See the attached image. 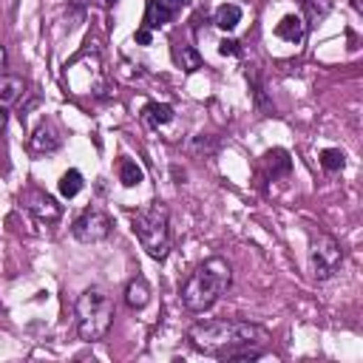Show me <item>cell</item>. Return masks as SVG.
I'll list each match as a JSON object with an SVG mask.
<instances>
[{
    "label": "cell",
    "mask_w": 363,
    "mask_h": 363,
    "mask_svg": "<svg viewBox=\"0 0 363 363\" xmlns=\"http://www.w3.org/2000/svg\"><path fill=\"white\" fill-rule=\"evenodd\" d=\"M188 341L196 352L218 360H255L269 349V332L250 321H199Z\"/></svg>",
    "instance_id": "obj_1"
},
{
    "label": "cell",
    "mask_w": 363,
    "mask_h": 363,
    "mask_svg": "<svg viewBox=\"0 0 363 363\" xmlns=\"http://www.w3.org/2000/svg\"><path fill=\"white\" fill-rule=\"evenodd\" d=\"M230 279H233L230 264H227L221 255H213V258L202 261L191 272V279L185 281V287H182V304H185V309H191V312L210 309L227 292Z\"/></svg>",
    "instance_id": "obj_2"
},
{
    "label": "cell",
    "mask_w": 363,
    "mask_h": 363,
    "mask_svg": "<svg viewBox=\"0 0 363 363\" xmlns=\"http://www.w3.org/2000/svg\"><path fill=\"white\" fill-rule=\"evenodd\" d=\"M133 233L151 258L165 261L170 253V213H168V207L162 202H151L148 207H140L133 213Z\"/></svg>",
    "instance_id": "obj_3"
},
{
    "label": "cell",
    "mask_w": 363,
    "mask_h": 363,
    "mask_svg": "<svg viewBox=\"0 0 363 363\" xmlns=\"http://www.w3.org/2000/svg\"><path fill=\"white\" fill-rule=\"evenodd\" d=\"M77 329L82 341H103L114 324V301L103 287H91L77 298Z\"/></svg>",
    "instance_id": "obj_4"
},
{
    "label": "cell",
    "mask_w": 363,
    "mask_h": 363,
    "mask_svg": "<svg viewBox=\"0 0 363 363\" xmlns=\"http://www.w3.org/2000/svg\"><path fill=\"white\" fill-rule=\"evenodd\" d=\"M94 43H88L71 63H66L63 82L71 94H100L105 88V74H103V57L100 49H91Z\"/></svg>",
    "instance_id": "obj_5"
},
{
    "label": "cell",
    "mask_w": 363,
    "mask_h": 363,
    "mask_svg": "<svg viewBox=\"0 0 363 363\" xmlns=\"http://www.w3.org/2000/svg\"><path fill=\"white\" fill-rule=\"evenodd\" d=\"M343 264V250L329 233L309 236V269L315 281H329Z\"/></svg>",
    "instance_id": "obj_6"
},
{
    "label": "cell",
    "mask_w": 363,
    "mask_h": 363,
    "mask_svg": "<svg viewBox=\"0 0 363 363\" xmlns=\"http://www.w3.org/2000/svg\"><path fill=\"white\" fill-rule=\"evenodd\" d=\"M111 230H114V221H111V216H108L103 207H97V205L85 207V210L74 218V224H71V233H74V239H77V242H82V244H97V242H105V239L111 236Z\"/></svg>",
    "instance_id": "obj_7"
},
{
    "label": "cell",
    "mask_w": 363,
    "mask_h": 363,
    "mask_svg": "<svg viewBox=\"0 0 363 363\" xmlns=\"http://www.w3.org/2000/svg\"><path fill=\"white\" fill-rule=\"evenodd\" d=\"M20 205L40 221V224H54V221H60V216H63V207L57 205V199L52 196V193H45V191H40V188H29V191H23V196H20Z\"/></svg>",
    "instance_id": "obj_8"
},
{
    "label": "cell",
    "mask_w": 363,
    "mask_h": 363,
    "mask_svg": "<svg viewBox=\"0 0 363 363\" xmlns=\"http://www.w3.org/2000/svg\"><path fill=\"white\" fill-rule=\"evenodd\" d=\"M188 6V0H148V9H145V29H162L168 26L182 9Z\"/></svg>",
    "instance_id": "obj_9"
},
{
    "label": "cell",
    "mask_w": 363,
    "mask_h": 363,
    "mask_svg": "<svg viewBox=\"0 0 363 363\" xmlns=\"http://www.w3.org/2000/svg\"><path fill=\"white\" fill-rule=\"evenodd\" d=\"M60 145H63V133H60L57 122H54V119H43V122L37 125L34 136H31V148H34L37 154H54Z\"/></svg>",
    "instance_id": "obj_10"
},
{
    "label": "cell",
    "mask_w": 363,
    "mask_h": 363,
    "mask_svg": "<svg viewBox=\"0 0 363 363\" xmlns=\"http://www.w3.org/2000/svg\"><path fill=\"white\" fill-rule=\"evenodd\" d=\"M306 23H304V17L301 15H284L281 17V23L276 26V37H281V40H287V43H301L304 40V34H306Z\"/></svg>",
    "instance_id": "obj_11"
},
{
    "label": "cell",
    "mask_w": 363,
    "mask_h": 363,
    "mask_svg": "<svg viewBox=\"0 0 363 363\" xmlns=\"http://www.w3.org/2000/svg\"><path fill=\"white\" fill-rule=\"evenodd\" d=\"M261 162H264V168H267V176H269V179H276V176H287V173L292 170V159H290V154H287L284 148H272V151H267Z\"/></svg>",
    "instance_id": "obj_12"
},
{
    "label": "cell",
    "mask_w": 363,
    "mask_h": 363,
    "mask_svg": "<svg viewBox=\"0 0 363 363\" xmlns=\"http://www.w3.org/2000/svg\"><path fill=\"white\" fill-rule=\"evenodd\" d=\"M173 117H176V111H173V105H168V103H148L145 108H142V119L151 125V128H165L168 122H173Z\"/></svg>",
    "instance_id": "obj_13"
},
{
    "label": "cell",
    "mask_w": 363,
    "mask_h": 363,
    "mask_svg": "<svg viewBox=\"0 0 363 363\" xmlns=\"http://www.w3.org/2000/svg\"><path fill=\"white\" fill-rule=\"evenodd\" d=\"M125 301H128V306H133V309H142V306H148V301H151V287H148V281L140 276V279H133L131 284H128V290H125Z\"/></svg>",
    "instance_id": "obj_14"
},
{
    "label": "cell",
    "mask_w": 363,
    "mask_h": 363,
    "mask_svg": "<svg viewBox=\"0 0 363 363\" xmlns=\"http://www.w3.org/2000/svg\"><path fill=\"white\" fill-rule=\"evenodd\" d=\"M173 60H176V66H182V71H196V68H202V54L193 49V45H173Z\"/></svg>",
    "instance_id": "obj_15"
},
{
    "label": "cell",
    "mask_w": 363,
    "mask_h": 363,
    "mask_svg": "<svg viewBox=\"0 0 363 363\" xmlns=\"http://www.w3.org/2000/svg\"><path fill=\"white\" fill-rule=\"evenodd\" d=\"M213 23H216L221 31H233V29L242 23V9H239L236 3H224V6L216 9Z\"/></svg>",
    "instance_id": "obj_16"
},
{
    "label": "cell",
    "mask_w": 363,
    "mask_h": 363,
    "mask_svg": "<svg viewBox=\"0 0 363 363\" xmlns=\"http://www.w3.org/2000/svg\"><path fill=\"white\" fill-rule=\"evenodd\" d=\"M332 12V0H304V23L312 26L318 20H324Z\"/></svg>",
    "instance_id": "obj_17"
},
{
    "label": "cell",
    "mask_w": 363,
    "mask_h": 363,
    "mask_svg": "<svg viewBox=\"0 0 363 363\" xmlns=\"http://www.w3.org/2000/svg\"><path fill=\"white\" fill-rule=\"evenodd\" d=\"M119 182L125 188H136V185H142V182H145V170L136 165L133 159H122L119 162Z\"/></svg>",
    "instance_id": "obj_18"
},
{
    "label": "cell",
    "mask_w": 363,
    "mask_h": 363,
    "mask_svg": "<svg viewBox=\"0 0 363 363\" xmlns=\"http://www.w3.org/2000/svg\"><path fill=\"white\" fill-rule=\"evenodd\" d=\"M82 191V173L80 170H66L63 176H60V193L66 196V199H74L77 193Z\"/></svg>",
    "instance_id": "obj_19"
},
{
    "label": "cell",
    "mask_w": 363,
    "mask_h": 363,
    "mask_svg": "<svg viewBox=\"0 0 363 363\" xmlns=\"http://www.w3.org/2000/svg\"><path fill=\"white\" fill-rule=\"evenodd\" d=\"M343 165H346L343 151H338V148H327V151H321V168H324V170L338 173V170H343Z\"/></svg>",
    "instance_id": "obj_20"
},
{
    "label": "cell",
    "mask_w": 363,
    "mask_h": 363,
    "mask_svg": "<svg viewBox=\"0 0 363 363\" xmlns=\"http://www.w3.org/2000/svg\"><path fill=\"white\" fill-rule=\"evenodd\" d=\"M20 91H23V82H20L17 77H9V80H3V82H0V100L12 105V103L17 100V94H20Z\"/></svg>",
    "instance_id": "obj_21"
},
{
    "label": "cell",
    "mask_w": 363,
    "mask_h": 363,
    "mask_svg": "<svg viewBox=\"0 0 363 363\" xmlns=\"http://www.w3.org/2000/svg\"><path fill=\"white\" fill-rule=\"evenodd\" d=\"M239 52H242V49H239V43H236V40H221V43H218V54H224V57H227V54L236 57Z\"/></svg>",
    "instance_id": "obj_22"
},
{
    "label": "cell",
    "mask_w": 363,
    "mask_h": 363,
    "mask_svg": "<svg viewBox=\"0 0 363 363\" xmlns=\"http://www.w3.org/2000/svg\"><path fill=\"white\" fill-rule=\"evenodd\" d=\"M6 125H9V103L0 100V133L6 131Z\"/></svg>",
    "instance_id": "obj_23"
},
{
    "label": "cell",
    "mask_w": 363,
    "mask_h": 363,
    "mask_svg": "<svg viewBox=\"0 0 363 363\" xmlns=\"http://www.w3.org/2000/svg\"><path fill=\"white\" fill-rule=\"evenodd\" d=\"M136 43H142V45H148L151 43V29H140V31H136Z\"/></svg>",
    "instance_id": "obj_24"
},
{
    "label": "cell",
    "mask_w": 363,
    "mask_h": 363,
    "mask_svg": "<svg viewBox=\"0 0 363 363\" xmlns=\"http://www.w3.org/2000/svg\"><path fill=\"white\" fill-rule=\"evenodd\" d=\"M349 3H352L355 12H363V0H349Z\"/></svg>",
    "instance_id": "obj_25"
},
{
    "label": "cell",
    "mask_w": 363,
    "mask_h": 363,
    "mask_svg": "<svg viewBox=\"0 0 363 363\" xmlns=\"http://www.w3.org/2000/svg\"><path fill=\"white\" fill-rule=\"evenodd\" d=\"M3 66H6V49L0 45V68H3Z\"/></svg>",
    "instance_id": "obj_26"
},
{
    "label": "cell",
    "mask_w": 363,
    "mask_h": 363,
    "mask_svg": "<svg viewBox=\"0 0 363 363\" xmlns=\"http://www.w3.org/2000/svg\"><path fill=\"white\" fill-rule=\"evenodd\" d=\"M103 3H105V6H114V3H117V0H103Z\"/></svg>",
    "instance_id": "obj_27"
}]
</instances>
